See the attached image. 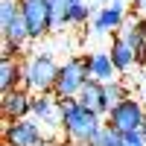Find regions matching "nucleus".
Listing matches in <instances>:
<instances>
[{"label":"nucleus","instance_id":"obj_1","mask_svg":"<svg viewBox=\"0 0 146 146\" xmlns=\"http://www.w3.org/2000/svg\"><path fill=\"white\" fill-rule=\"evenodd\" d=\"M102 126L105 123L96 111L85 108L76 100H62V140H67L73 146H85L96 137V131Z\"/></svg>","mask_w":146,"mask_h":146},{"label":"nucleus","instance_id":"obj_2","mask_svg":"<svg viewBox=\"0 0 146 146\" xmlns=\"http://www.w3.org/2000/svg\"><path fill=\"white\" fill-rule=\"evenodd\" d=\"M58 67L56 58L50 53H35L23 62V88L29 94H53L56 79H58Z\"/></svg>","mask_w":146,"mask_h":146},{"label":"nucleus","instance_id":"obj_3","mask_svg":"<svg viewBox=\"0 0 146 146\" xmlns=\"http://www.w3.org/2000/svg\"><path fill=\"white\" fill-rule=\"evenodd\" d=\"M91 79V70H88V58H70L58 67V79H56V88L53 94L58 100H76L79 91L85 88V82Z\"/></svg>","mask_w":146,"mask_h":146},{"label":"nucleus","instance_id":"obj_4","mask_svg":"<svg viewBox=\"0 0 146 146\" xmlns=\"http://www.w3.org/2000/svg\"><path fill=\"white\" fill-rule=\"evenodd\" d=\"M3 143L6 146H53V140L44 135L38 120H6L3 123Z\"/></svg>","mask_w":146,"mask_h":146},{"label":"nucleus","instance_id":"obj_5","mask_svg":"<svg viewBox=\"0 0 146 146\" xmlns=\"http://www.w3.org/2000/svg\"><path fill=\"white\" fill-rule=\"evenodd\" d=\"M146 123V111H143V102L129 96L126 102H120L117 108H111L108 114V126L117 129L120 135H129V131H140Z\"/></svg>","mask_w":146,"mask_h":146},{"label":"nucleus","instance_id":"obj_6","mask_svg":"<svg viewBox=\"0 0 146 146\" xmlns=\"http://www.w3.org/2000/svg\"><path fill=\"white\" fill-rule=\"evenodd\" d=\"M32 120H38L44 135L50 129H58L62 131V100L56 94H32ZM50 137V135H47Z\"/></svg>","mask_w":146,"mask_h":146},{"label":"nucleus","instance_id":"obj_7","mask_svg":"<svg viewBox=\"0 0 146 146\" xmlns=\"http://www.w3.org/2000/svg\"><path fill=\"white\" fill-rule=\"evenodd\" d=\"M21 12L29 23V35L32 41L44 38L47 32H53V12H50V0H21Z\"/></svg>","mask_w":146,"mask_h":146},{"label":"nucleus","instance_id":"obj_8","mask_svg":"<svg viewBox=\"0 0 146 146\" xmlns=\"http://www.w3.org/2000/svg\"><path fill=\"white\" fill-rule=\"evenodd\" d=\"M0 111H3V120H23L32 114V94L23 88H15V91H6L0 94Z\"/></svg>","mask_w":146,"mask_h":146},{"label":"nucleus","instance_id":"obj_9","mask_svg":"<svg viewBox=\"0 0 146 146\" xmlns=\"http://www.w3.org/2000/svg\"><path fill=\"white\" fill-rule=\"evenodd\" d=\"M123 23H126V6L123 3H108V6H102V9L94 12L91 32L94 35H108V32L123 29Z\"/></svg>","mask_w":146,"mask_h":146},{"label":"nucleus","instance_id":"obj_10","mask_svg":"<svg viewBox=\"0 0 146 146\" xmlns=\"http://www.w3.org/2000/svg\"><path fill=\"white\" fill-rule=\"evenodd\" d=\"M120 38H123L131 50H135L137 56L146 50V21L140 18V15H131V18H126V23H123V29H120Z\"/></svg>","mask_w":146,"mask_h":146},{"label":"nucleus","instance_id":"obj_11","mask_svg":"<svg viewBox=\"0 0 146 146\" xmlns=\"http://www.w3.org/2000/svg\"><path fill=\"white\" fill-rule=\"evenodd\" d=\"M88 58V70H91V79H96V82H102V85H108V82H114L117 79V67H114V62H111V53H91V56H85Z\"/></svg>","mask_w":146,"mask_h":146},{"label":"nucleus","instance_id":"obj_12","mask_svg":"<svg viewBox=\"0 0 146 146\" xmlns=\"http://www.w3.org/2000/svg\"><path fill=\"white\" fill-rule=\"evenodd\" d=\"M23 85V64L18 58H3L0 62V91H15Z\"/></svg>","mask_w":146,"mask_h":146},{"label":"nucleus","instance_id":"obj_13","mask_svg":"<svg viewBox=\"0 0 146 146\" xmlns=\"http://www.w3.org/2000/svg\"><path fill=\"white\" fill-rule=\"evenodd\" d=\"M129 100V88L120 79L114 82H108L105 88H102V105H100V117H108L111 114V108H117L120 102H126Z\"/></svg>","mask_w":146,"mask_h":146},{"label":"nucleus","instance_id":"obj_14","mask_svg":"<svg viewBox=\"0 0 146 146\" xmlns=\"http://www.w3.org/2000/svg\"><path fill=\"white\" fill-rule=\"evenodd\" d=\"M108 53H111V62H114L117 73H126V70H131V67L137 64V53L131 50V47L120 38V35L111 41V50H108Z\"/></svg>","mask_w":146,"mask_h":146},{"label":"nucleus","instance_id":"obj_15","mask_svg":"<svg viewBox=\"0 0 146 146\" xmlns=\"http://www.w3.org/2000/svg\"><path fill=\"white\" fill-rule=\"evenodd\" d=\"M102 88H105L102 82L88 79V82H85V88L79 91L76 102H82L85 108H91V111H96V114H100V105H102Z\"/></svg>","mask_w":146,"mask_h":146},{"label":"nucleus","instance_id":"obj_16","mask_svg":"<svg viewBox=\"0 0 146 146\" xmlns=\"http://www.w3.org/2000/svg\"><path fill=\"white\" fill-rule=\"evenodd\" d=\"M70 9L73 0H50V12H53V32H62L70 23Z\"/></svg>","mask_w":146,"mask_h":146},{"label":"nucleus","instance_id":"obj_17","mask_svg":"<svg viewBox=\"0 0 146 146\" xmlns=\"http://www.w3.org/2000/svg\"><path fill=\"white\" fill-rule=\"evenodd\" d=\"M91 146H123V135L105 123L100 131H96V137L91 140Z\"/></svg>","mask_w":146,"mask_h":146},{"label":"nucleus","instance_id":"obj_18","mask_svg":"<svg viewBox=\"0 0 146 146\" xmlns=\"http://www.w3.org/2000/svg\"><path fill=\"white\" fill-rule=\"evenodd\" d=\"M18 12H21V0H3V3H0V32L15 21Z\"/></svg>","mask_w":146,"mask_h":146},{"label":"nucleus","instance_id":"obj_19","mask_svg":"<svg viewBox=\"0 0 146 146\" xmlns=\"http://www.w3.org/2000/svg\"><path fill=\"white\" fill-rule=\"evenodd\" d=\"M88 21H94V9L88 6V3H73V9H70V23H88Z\"/></svg>","mask_w":146,"mask_h":146},{"label":"nucleus","instance_id":"obj_20","mask_svg":"<svg viewBox=\"0 0 146 146\" xmlns=\"http://www.w3.org/2000/svg\"><path fill=\"white\" fill-rule=\"evenodd\" d=\"M140 135H143V140H146V123H143V129H140Z\"/></svg>","mask_w":146,"mask_h":146},{"label":"nucleus","instance_id":"obj_21","mask_svg":"<svg viewBox=\"0 0 146 146\" xmlns=\"http://www.w3.org/2000/svg\"><path fill=\"white\" fill-rule=\"evenodd\" d=\"M140 102H143V111H146V91H143V100H140Z\"/></svg>","mask_w":146,"mask_h":146},{"label":"nucleus","instance_id":"obj_22","mask_svg":"<svg viewBox=\"0 0 146 146\" xmlns=\"http://www.w3.org/2000/svg\"><path fill=\"white\" fill-rule=\"evenodd\" d=\"M94 3H111V0H94Z\"/></svg>","mask_w":146,"mask_h":146},{"label":"nucleus","instance_id":"obj_23","mask_svg":"<svg viewBox=\"0 0 146 146\" xmlns=\"http://www.w3.org/2000/svg\"><path fill=\"white\" fill-rule=\"evenodd\" d=\"M73 3H85V0H73Z\"/></svg>","mask_w":146,"mask_h":146},{"label":"nucleus","instance_id":"obj_24","mask_svg":"<svg viewBox=\"0 0 146 146\" xmlns=\"http://www.w3.org/2000/svg\"><path fill=\"white\" fill-rule=\"evenodd\" d=\"M129 3H137V0H129Z\"/></svg>","mask_w":146,"mask_h":146},{"label":"nucleus","instance_id":"obj_25","mask_svg":"<svg viewBox=\"0 0 146 146\" xmlns=\"http://www.w3.org/2000/svg\"><path fill=\"white\" fill-rule=\"evenodd\" d=\"M85 146H91V143H85Z\"/></svg>","mask_w":146,"mask_h":146}]
</instances>
